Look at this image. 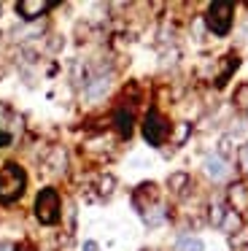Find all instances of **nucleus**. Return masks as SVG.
I'll return each instance as SVG.
<instances>
[{
	"instance_id": "1",
	"label": "nucleus",
	"mask_w": 248,
	"mask_h": 251,
	"mask_svg": "<svg viewBox=\"0 0 248 251\" xmlns=\"http://www.w3.org/2000/svg\"><path fill=\"white\" fill-rule=\"evenodd\" d=\"M27 184L25 170L19 168L16 162H8L3 170H0V202H14L22 197Z\"/></svg>"
},
{
	"instance_id": "24",
	"label": "nucleus",
	"mask_w": 248,
	"mask_h": 251,
	"mask_svg": "<svg viewBox=\"0 0 248 251\" xmlns=\"http://www.w3.org/2000/svg\"><path fill=\"white\" fill-rule=\"evenodd\" d=\"M0 251H14V246L5 243V240H0Z\"/></svg>"
},
{
	"instance_id": "10",
	"label": "nucleus",
	"mask_w": 248,
	"mask_h": 251,
	"mask_svg": "<svg viewBox=\"0 0 248 251\" xmlns=\"http://www.w3.org/2000/svg\"><path fill=\"white\" fill-rule=\"evenodd\" d=\"M140 216H143V222L149 224V227H159V224L165 222V205H162V202H154V205L143 208Z\"/></svg>"
},
{
	"instance_id": "7",
	"label": "nucleus",
	"mask_w": 248,
	"mask_h": 251,
	"mask_svg": "<svg viewBox=\"0 0 248 251\" xmlns=\"http://www.w3.org/2000/svg\"><path fill=\"white\" fill-rule=\"evenodd\" d=\"M51 8V3H46V0H22V3H16V11H19L22 19H38L43 17V14Z\"/></svg>"
},
{
	"instance_id": "20",
	"label": "nucleus",
	"mask_w": 248,
	"mask_h": 251,
	"mask_svg": "<svg viewBox=\"0 0 248 251\" xmlns=\"http://www.w3.org/2000/svg\"><path fill=\"white\" fill-rule=\"evenodd\" d=\"M229 243L235 246V249H240V246H248V227H240L235 235H229Z\"/></svg>"
},
{
	"instance_id": "4",
	"label": "nucleus",
	"mask_w": 248,
	"mask_h": 251,
	"mask_svg": "<svg viewBox=\"0 0 248 251\" xmlns=\"http://www.w3.org/2000/svg\"><path fill=\"white\" fill-rule=\"evenodd\" d=\"M170 132H173L170 122H167L165 116L159 114V111H149V114H146V122H143V138L151 143V146H162V143H167Z\"/></svg>"
},
{
	"instance_id": "19",
	"label": "nucleus",
	"mask_w": 248,
	"mask_h": 251,
	"mask_svg": "<svg viewBox=\"0 0 248 251\" xmlns=\"http://www.w3.org/2000/svg\"><path fill=\"white\" fill-rule=\"evenodd\" d=\"M97 184H100L97 186V189H100V197H108L113 189H116V178H113V176H100Z\"/></svg>"
},
{
	"instance_id": "13",
	"label": "nucleus",
	"mask_w": 248,
	"mask_h": 251,
	"mask_svg": "<svg viewBox=\"0 0 248 251\" xmlns=\"http://www.w3.org/2000/svg\"><path fill=\"white\" fill-rule=\"evenodd\" d=\"M178 251H205V243L194 235H186V238L178 240Z\"/></svg>"
},
{
	"instance_id": "11",
	"label": "nucleus",
	"mask_w": 248,
	"mask_h": 251,
	"mask_svg": "<svg viewBox=\"0 0 248 251\" xmlns=\"http://www.w3.org/2000/svg\"><path fill=\"white\" fill-rule=\"evenodd\" d=\"M226 213H229V205H224V202H210V208H208V219H210V224L213 227H219L221 229V224H224V219H226Z\"/></svg>"
},
{
	"instance_id": "23",
	"label": "nucleus",
	"mask_w": 248,
	"mask_h": 251,
	"mask_svg": "<svg viewBox=\"0 0 248 251\" xmlns=\"http://www.w3.org/2000/svg\"><path fill=\"white\" fill-rule=\"evenodd\" d=\"M97 249H100V246H97L95 240H86L84 243V251H97Z\"/></svg>"
},
{
	"instance_id": "12",
	"label": "nucleus",
	"mask_w": 248,
	"mask_h": 251,
	"mask_svg": "<svg viewBox=\"0 0 248 251\" xmlns=\"http://www.w3.org/2000/svg\"><path fill=\"white\" fill-rule=\"evenodd\" d=\"M116 127H119V132H122L124 138L132 135V114H129L127 108H119L116 111Z\"/></svg>"
},
{
	"instance_id": "2",
	"label": "nucleus",
	"mask_w": 248,
	"mask_h": 251,
	"mask_svg": "<svg viewBox=\"0 0 248 251\" xmlns=\"http://www.w3.org/2000/svg\"><path fill=\"white\" fill-rule=\"evenodd\" d=\"M59 195L51 189V186H46V189H41L38 192V197H35V216H38V222L41 224H57L59 222Z\"/></svg>"
},
{
	"instance_id": "14",
	"label": "nucleus",
	"mask_w": 248,
	"mask_h": 251,
	"mask_svg": "<svg viewBox=\"0 0 248 251\" xmlns=\"http://www.w3.org/2000/svg\"><path fill=\"white\" fill-rule=\"evenodd\" d=\"M240 227H243V224H240V213L229 211V213H226V219H224V224H221V229H224L226 235H235Z\"/></svg>"
},
{
	"instance_id": "18",
	"label": "nucleus",
	"mask_w": 248,
	"mask_h": 251,
	"mask_svg": "<svg viewBox=\"0 0 248 251\" xmlns=\"http://www.w3.org/2000/svg\"><path fill=\"white\" fill-rule=\"evenodd\" d=\"M189 132H192V125H189V122H181V125L175 127V132H173V143H175V146H183Z\"/></svg>"
},
{
	"instance_id": "17",
	"label": "nucleus",
	"mask_w": 248,
	"mask_h": 251,
	"mask_svg": "<svg viewBox=\"0 0 248 251\" xmlns=\"http://www.w3.org/2000/svg\"><path fill=\"white\" fill-rule=\"evenodd\" d=\"M189 184V173H173L170 178H167V186H170L173 192H183Z\"/></svg>"
},
{
	"instance_id": "21",
	"label": "nucleus",
	"mask_w": 248,
	"mask_h": 251,
	"mask_svg": "<svg viewBox=\"0 0 248 251\" xmlns=\"http://www.w3.org/2000/svg\"><path fill=\"white\" fill-rule=\"evenodd\" d=\"M205 27H208V25H205V19H194V25H192V30H194V38H202L199 33H205Z\"/></svg>"
},
{
	"instance_id": "16",
	"label": "nucleus",
	"mask_w": 248,
	"mask_h": 251,
	"mask_svg": "<svg viewBox=\"0 0 248 251\" xmlns=\"http://www.w3.org/2000/svg\"><path fill=\"white\" fill-rule=\"evenodd\" d=\"M235 159H237V170H240L243 176H248V141L237 146V154H235Z\"/></svg>"
},
{
	"instance_id": "22",
	"label": "nucleus",
	"mask_w": 248,
	"mask_h": 251,
	"mask_svg": "<svg viewBox=\"0 0 248 251\" xmlns=\"http://www.w3.org/2000/svg\"><path fill=\"white\" fill-rule=\"evenodd\" d=\"M11 146V132L8 130H0V149Z\"/></svg>"
},
{
	"instance_id": "6",
	"label": "nucleus",
	"mask_w": 248,
	"mask_h": 251,
	"mask_svg": "<svg viewBox=\"0 0 248 251\" xmlns=\"http://www.w3.org/2000/svg\"><path fill=\"white\" fill-rule=\"evenodd\" d=\"M226 205H229V211L235 213H243L248 208V189L246 184H232L229 189H226Z\"/></svg>"
},
{
	"instance_id": "9",
	"label": "nucleus",
	"mask_w": 248,
	"mask_h": 251,
	"mask_svg": "<svg viewBox=\"0 0 248 251\" xmlns=\"http://www.w3.org/2000/svg\"><path fill=\"white\" fill-rule=\"evenodd\" d=\"M46 165H49L51 173H65V168H68V151L59 149V146H54L51 154H49V159H46Z\"/></svg>"
},
{
	"instance_id": "3",
	"label": "nucleus",
	"mask_w": 248,
	"mask_h": 251,
	"mask_svg": "<svg viewBox=\"0 0 248 251\" xmlns=\"http://www.w3.org/2000/svg\"><path fill=\"white\" fill-rule=\"evenodd\" d=\"M235 6L232 3H210L208 14H205V25H208L210 33L216 35H226L232 27V17H235Z\"/></svg>"
},
{
	"instance_id": "15",
	"label": "nucleus",
	"mask_w": 248,
	"mask_h": 251,
	"mask_svg": "<svg viewBox=\"0 0 248 251\" xmlns=\"http://www.w3.org/2000/svg\"><path fill=\"white\" fill-rule=\"evenodd\" d=\"M232 154H237V146H235V141H232V135H224L219 141V157L221 159H229Z\"/></svg>"
},
{
	"instance_id": "8",
	"label": "nucleus",
	"mask_w": 248,
	"mask_h": 251,
	"mask_svg": "<svg viewBox=\"0 0 248 251\" xmlns=\"http://www.w3.org/2000/svg\"><path fill=\"white\" fill-rule=\"evenodd\" d=\"M202 168H205V173H208L213 181H224L226 173H229L226 159H221L219 154H208V157H205V162H202Z\"/></svg>"
},
{
	"instance_id": "5",
	"label": "nucleus",
	"mask_w": 248,
	"mask_h": 251,
	"mask_svg": "<svg viewBox=\"0 0 248 251\" xmlns=\"http://www.w3.org/2000/svg\"><path fill=\"white\" fill-rule=\"evenodd\" d=\"M113 84V73L102 71V73H95V76L86 78V87H84V98L89 100V103H97V100H102L108 95V89H111Z\"/></svg>"
}]
</instances>
